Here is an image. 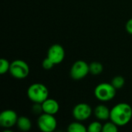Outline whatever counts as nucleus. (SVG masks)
Masks as SVG:
<instances>
[{"instance_id":"obj_1","label":"nucleus","mask_w":132,"mask_h":132,"mask_svg":"<svg viewBox=\"0 0 132 132\" xmlns=\"http://www.w3.org/2000/svg\"><path fill=\"white\" fill-rule=\"evenodd\" d=\"M132 118V108L128 103H118L111 109L110 120L118 127L127 125Z\"/></svg>"},{"instance_id":"obj_2","label":"nucleus","mask_w":132,"mask_h":132,"mask_svg":"<svg viewBox=\"0 0 132 132\" xmlns=\"http://www.w3.org/2000/svg\"><path fill=\"white\" fill-rule=\"evenodd\" d=\"M27 97L33 103L42 104L49 97V90L41 83H34L27 89Z\"/></svg>"},{"instance_id":"obj_3","label":"nucleus","mask_w":132,"mask_h":132,"mask_svg":"<svg viewBox=\"0 0 132 132\" xmlns=\"http://www.w3.org/2000/svg\"><path fill=\"white\" fill-rule=\"evenodd\" d=\"M117 89L111 84V83L103 82L97 85L94 89L95 97L101 102H108L114 98Z\"/></svg>"},{"instance_id":"obj_4","label":"nucleus","mask_w":132,"mask_h":132,"mask_svg":"<svg viewBox=\"0 0 132 132\" xmlns=\"http://www.w3.org/2000/svg\"><path fill=\"white\" fill-rule=\"evenodd\" d=\"M9 73L15 79H25L29 74V67L22 60H15L10 63Z\"/></svg>"},{"instance_id":"obj_5","label":"nucleus","mask_w":132,"mask_h":132,"mask_svg":"<svg viewBox=\"0 0 132 132\" xmlns=\"http://www.w3.org/2000/svg\"><path fill=\"white\" fill-rule=\"evenodd\" d=\"M37 125L41 131L53 132L56 128L57 121L54 115L43 113L38 118Z\"/></svg>"},{"instance_id":"obj_6","label":"nucleus","mask_w":132,"mask_h":132,"mask_svg":"<svg viewBox=\"0 0 132 132\" xmlns=\"http://www.w3.org/2000/svg\"><path fill=\"white\" fill-rule=\"evenodd\" d=\"M90 73L89 64L84 60L76 61L71 67L70 74L72 79L79 80L87 77Z\"/></svg>"},{"instance_id":"obj_7","label":"nucleus","mask_w":132,"mask_h":132,"mask_svg":"<svg viewBox=\"0 0 132 132\" xmlns=\"http://www.w3.org/2000/svg\"><path fill=\"white\" fill-rule=\"evenodd\" d=\"M91 107L86 103H80L74 106L72 111L73 117L79 121L87 120L92 114Z\"/></svg>"},{"instance_id":"obj_8","label":"nucleus","mask_w":132,"mask_h":132,"mask_svg":"<svg viewBox=\"0 0 132 132\" xmlns=\"http://www.w3.org/2000/svg\"><path fill=\"white\" fill-rule=\"evenodd\" d=\"M19 117L13 110H5L0 113V125L5 129H10L16 125Z\"/></svg>"},{"instance_id":"obj_9","label":"nucleus","mask_w":132,"mask_h":132,"mask_svg":"<svg viewBox=\"0 0 132 132\" xmlns=\"http://www.w3.org/2000/svg\"><path fill=\"white\" fill-rule=\"evenodd\" d=\"M50 60H51L55 65L62 63L65 57V50L63 47L60 44H53L52 45L48 51H47V56Z\"/></svg>"},{"instance_id":"obj_10","label":"nucleus","mask_w":132,"mask_h":132,"mask_svg":"<svg viewBox=\"0 0 132 132\" xmlns=\"http://www.w3.org/2000/svg\"><path fill=\"white\" fill-rule=\"evenodd\" d=\"M42 107H43V113H46L53 115L57 114L60 110V104L57 102V101L49 97L42 103Z\"/></svg>"},{"instance_id":"obj_11","label":"nucleus","mask_w":132,"mask_h":132,"mask_svg":"<svg viewBox=\"0 0 132 132\" xmlns=\"http://www.w3.org/2000/svg\"><path fill=\"white\" fill-rule=\"evenodd\" d=\"M94 114L97 120L107 121L110 119L111 110L104 104H99L96 106V108H94Z\"/></svg>"},{"instance_id":"obj_12","label":"nucleus","mask_w":132,"mask_h":132,"mask_svg":"<svg viewBox=\"0 0 132 132\" xmlns=\"http://www.w3.org/2000/svg\"><path fill=\"white\" fill-rule=\"evenodd\" d=\"M16 125L18 128L22 131H28L32 128V123L29 118L26 116H21L19 117L17 120Z\"/></svg>"},{"instance_id":"obj_13","label":"nucleus","mask_w":132,"mask_h":132,"mask_svg":"<svg viewBox=\"0 0 132 132\" xmlns=\"http://www.w3.org/2000/svg\"><path fill=\"white\" fill-rule=\"evenodd\" d=\"M67 131L69 132H86L87 128L81 123V121H77L69 125Z\"/></svg>"},{"instance_id":"obj_14","label":"nucleus","mask_w":132,"mask_h":132,"mask_svg":"<svg viewBox=\"0 0 132 132\" xmlns=\"http://www.w3.org/2000/svg\"><path fill=\"white\" fill-rule=\"evenodd\" d=\"M90 73L93 75H99L103 72L104 67L103 65L99 62H92L89 64Z\"/></svg>"},{"instance_id":"obj_15","label":"nucleus","mask_w":132,"mask_h":132,"mask_svg":"<svg viewBox=\"0 0 132 132\" xmlns=\"http://www.w3.org/2000/svg\"><path fill=\"white\" fill-rule=\"evenodd\" d=\"M125 84V80L122 76H116L111 80V84L117 89H121Z\"/></svg>"},{"instance_id":"obj_16","label":"nucleus","mask_w":132,"mask_h":132,"mask_svg":"<svg viewBox=\"0 0 132 132\" xmlns=\"http://www.w3.org/2000/svg\"><path fill=\"white\" fill-rule=\"evenodd\" d=\"M118 126L114 123L113 121H108L106 122L104 125H103L102 132H118Z\"/></svg>"},{"instance_id":"obj_17","label":"nucleus","mask_w":132,"mask_h":132,"mask_svg":"<svg viewBox=\"0 0 132 132\" xmlns=\"http://www.w3.org/2000/svg\"><path fill=\"white\" fill-rule=\"evenodd\" d=\"M103 125L98 121H95L91 122L87 128V131L89 132H102Z\"/></svg>"},{"instance_id":"obj_18","label":"nucleus","mask_w":132,"mask_h":132,"mask_svg":"<svg viewBox=\"0 0 132 132\" xmlns=\"http://www.w3.org/2000/svg\"><path fill=\"white\" fill-rule=\"evenodd\" d=\"M10 63L6 59L2 58L0 60V74H5L9 72Z\"/></svg>"},{"instance_id":"obj_19","label":"nucleus","mask_w":132,"mask_h":132,"mask_svg":"<svg viewBox=\"0 0 132 132\" xmlns=\"http://www.w3.org/2000/svg\"><path fill=\"white\" fill-rule=\"evenodd\" d=\"M55 63L51 60H50L48 57H46V59L43 60V61L42 62V67L43 69L46 70H51L53 67H54Z\"/></svg>"},{"instance_id":"obj_20","label":"nucleus","mask_w":132,"mask_h":132,"mask_svg":"<svg viewBox=\"0 0 132 132\" xmlns=\"http://www.w3.org/2000/svg\"><path fill=\"white\" fill-rule=\"evenodd\" d=\"M32 111L35 114L40 115L41 114H43V110L42 104H40V103H33V105H32Z\"/></svg>"},{"instance_id":"obj_21","label":"nucleus","mask_w":132,"mask_h":132,"mask_svg":"<svg viewBox=\"0 0 132 132\" xmlns=\"http://www.w3.org/2000/svg\"><path fill=\"white\" fill-rule=\"evenodd\" d=\"M126 30L129 34L132 35V19H130L127 22V23H126Z\"/></svg>"}]
</instances>
